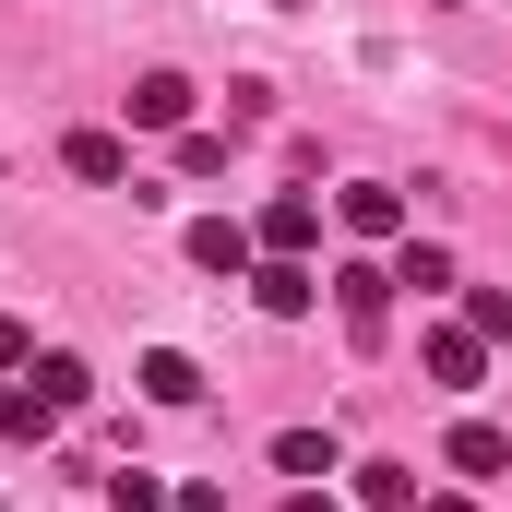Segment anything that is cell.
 <instances>
[{
	"label": "cell",
	"mask_w": 512,
	"mask_h": 512,
	"mask_svg": "<svg viewBox=\"0 0 512 512\" xmlns=\"http://www.w3.org/2000/svg\"><path fill=\"white\" fill-rule=\"evenodd\" d=\"M417 512H477V501H465V489H441V501H417Z\"/></svg>",
	"instance_id": "44dd1931"
},
{
	"label": "cell",
	"mask_w": 512,
	"mask_h": 512,
	"mask_svg": "<svg viewBox=\"0 0 512 512\" xmlns=\"http://www.w3.org/2000/svg\"><path fill=\"white\" fill-rule=\"evenodd\" d=\"M393 286H417V298H441V286H453V251L405 227V239H393Z\"/></svg>",
	"instance_id": "4fadbf2b"
},
{
	"label": "cell",
	"mask_w": 512,
	"mask_h": 512,
	"mask_svg": "<svg viewBox=\"0 0 512 512\" xmlns=\"http://www.w3.org/2000/svg\"><path fill=\"white\" fill-rule=\"evenodd\" d=\"M131 382L155 393V405H203V358H191V346H143V370H131Z\"/></svg>",
	"instance_id": "30bf717a"
},
{
	"label": "cell",
	"mask_w": 512,
	"mask_h": 512,
	"mask_svg": "<svg viewBox=\"0 0 512 512\" xmlns=\"http://www.w3.org/2000/svg\"><path fill=\"white\" fill-rule=\"evenodd\" d=\"M441 465L489 489V477H512V429H501V417H453V441H441Z\"/></svg>",
	"instance_id": "277c9868"
},
{
	"label": "cell",
	"mask_w": 512,
	"mask_h": 512,
	"mask_svg": "<svg viewBox=\"0 0 512 512\" xmlns=\"http://www.w3.org/2000/svg\"><path fill=\"white\" fill-rule=\"evenodd\" d=\"M0 370H12V382H24V370H36V334H24V322H12V310H0Z\"/></svg>",
	"instance_id": "ac0fdd59"
},
{
	"label": "cell",
	"mask_w": 512,
	"mask_h": 512,
	"mask_svg": "<svg viewBox=\"0 0 512 512\" xmlns=\"http://www.w3.org/2000/svg\"><path fill=\"white\" fill-rule=\"evenodd\" d=\"M334 227L370 239V251H393V239H405V191H393V179H346V191H334Z\"/></svg>",
	"instance_id": "7a4b0ae2"
},
{
	"label": "cell",
	"mask_w": 512,
	"mask_h": 512,
	"mask_svg": "<svg viewBox=\"0 0 512 512\" xmlns=\"http://www.w3.org/2000/svg\"><path fill=\"white\" fill-rule=\"evenodd\" d=\"M465 334L477 346H512V286H465Z\"/></svg>",
	"instance_id": "9a60e30c"
},
{
	"label": "cell",
	"mask_w": 512,
	"mask_h": 512,
	"mask_svg": "<svg viewBox=\"0 0 512 512\" xmlns=\"http://www.w3.org/2000/svg\"><path fill=\"white\" fill-rule=\"evenodd\" d=\"M274 477H298V489H334V429H274Z\"/></svg>",
	"instance_id": "7c38bea8"
},
{
	"label": "cell",
	"mask_w": 512,
	"mask_h": 512,
	"mask_svg": "<svg viewBox=\"0 0 512 512\" xmlns=\"http://www.w3.org/2000/svg\"><path fill=\"white\" fill-rule=\"evenodd\" d=\"M417 370H429V382H441V393H477V382H489V346H477L465 322H441V334L417 346Z\"/></svg>",
	"instance_id": "5b68a950"
},
{
	"label": "cell",
	"mask_w": 512,
	"mask_h": 512,
	"mask_svg": "<svg viewBox=\"0 0 512 512\" xmlns=\"http://www.w3.org/2000/svg\"><path fill=\"white\" fill-rule=\"evenodd\" d=\"M60 167H72L84 191H120V179H131V143H120V131H72V143H60Z\"/></svg>",
	"instance_id": "ba28073f"
},
{
	"label": "cell",
	"mask_w": 512,
	"mask_h": 512,
	"mask_svg": "<svg viewBox=\"0 0 512 512\" xmlns=\"http://www.w3.org/2000/svg\"><path fill=\"white\" fill-rule=\"evenodd\" d=\"M286 512H334V489H286Z\"/></svg>",
	"instance_id": "ffe728a7"
},
{
	"label": "cell",
	"mask_w": 512,
	"mask_h": 512,
	"mask_svg": "<svg viewBox=\"0 0 512 512\" xmlns=\"http://www.w3.org/2000/svg\"><path fill=\"white\" fill-rule=\"evenodd\" d=\"M358 501L370 512H417V465H358Z\"/></svg>",
	"instance_id": "2e32d148"
},
{
	"label": "cell",
	"mask_w": 512,
	"mask_h": 512,
	"mask_svg": "<svg viewBox=\"0 0 512 512\" xmlns=\"http://www.w3.org/2000/svg\"><path fill=\"white\" fill-rule=\"evenodd\" d=\"M0 441H24V453H48V441H60V405H48L36 382H0Z\"/></svg>",
	"instance_id": "9c48e42d"
},
{
	"label": "cell",
	"mask_w": 512,
	"mask_h": 512,
	"mask_svg": "<svg viewBox=\"0 0 512 512\" xmlns=\"http://www.w3.org/2000/svg\"><path fill=\"white\" fill-rule=\"evenodd\" d=\"M251 239L274 262H310V251H322V191H274V203L251 215Z\"/></svg>",
	"instance_id": "6da1fadb"
},
{
	"label": "cell",
	"mask_w": 512,
	"mask_h": 512,
	"mask_svg": "<svg viewBox=\"0 0 512 512\" xmlns=\"http://www.w3.org/2000/svg\"><path fill=\"white\" fill-rule=\"evenodd\" d=\"M120 108H131V131H191V72H143Z\"/></svg>",
	"instance_id": "52a82bcc"
},
{
	"label": "cell",
	"mask_w": 512,
	"mask_h": 512,
	"mask_svg": "<svg viewBox=\"0 0 512 512\" xmlns=\"http://www.w3.org/2000/svg\"><path fill=\"white\" fill-rule=\"evenodd\" d=\"M251 298L274 310V322H310V310H322V274H310V262H274V251H262V262H251Z\"/></svg>",
	"instance_id": "8992f818"
},
{
	"label": "cell",
	"mask_w": 512,
	"mask_h": 512,
	"mask_svg": "<svg viewBox=\"0 0 512 512\" xmlns=\"http://www.w3.org/2000/svg\"><path fill=\"white\" fill-rule=\"evenodd\" d=\"M191 262H203V274H251V262H262V239L239 227V215H203V227H191Z\"/></svg>",
	"instance_id": "8fae6325"
},
{
	"label": "cell",
	"mask_w": 512,
	"mask_h": 512,
	"mask_svg": "<svg viewBox=\"0 0 512 512\" xmlns=\"http://www.w3.org/2000/svg\"><path fill=\"white\" fill-rule=\"evenodd\" d=\"M334 310H346L358 346H382V322H393V262H346V274H334Z\"/></svg>",
	"instance_id": "3957f363"
},
{
	"label": "cell",
	"mask_w": 512,
	"mask_h": 512,
	"mask_svg": "<svg viewBox=\"0 0 512 512\" xmlns=\"http://www.w3.org/2000/svg\"><path fill=\"white\" fill-rule=\"evenodd\" d=\"M167 512H227V489H215V477H191V489H179Z\"/></svg>",
	"instance_id": "d6986e66"
},
{
	"label": "cell",
	"mask_w": 512,
	"mask_h": 512,
	"mask_svg": "<svg viewBox=\"0 0 512 512\" xmlns=\"http://www.w3.org/2000/svg\"><path fill=\"white\" fill-rule=\"evenodd\" d=\"M24 382H36V393H48V405H60V417H72V405L96 393V370H84L72 346H36V370H24Z\"/></svg>",
	"instance_id": "5bb4252c"
},
{
	"label": "cell",
	"mask_w": 512,
	"mask_h": 512,
	"mask_svg": "<svg viewBox=\"0 0 512 512\" xmlns=\"http://www.w3.org/2000/svg\"><path fill=\"white\" fill-rule=\"evenodd\" d=\"M167 501H179V489H167L155 465H120V477H108V512H167Z\"/></svg>",
	"instance_id": "e0dca14e"
}]
</instances>
